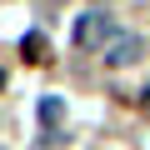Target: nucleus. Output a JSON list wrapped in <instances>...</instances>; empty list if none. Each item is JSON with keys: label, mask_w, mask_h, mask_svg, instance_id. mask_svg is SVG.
Masks as SVG:
<instances>
[{"label": "nucleus", "mask_w": 150, "mask_h": 150, "mask_svg": "<svg viewBox=\"0 0 150 150\" xmlns=\"http://www.w3.org/2000/svg\"><path fill=\"white\" fill-rule=\"evenodd\" d=\"M110 40H115V20L105 10H85L75 20V45L80 50H95V45H110Z\"/></svg>", "instance_id": "1"}, {"label": "nucleus", "mask_w": 150, "mask_h": 150, "mask_svg": "<svg viewBox=\"0 0 150 150\" xmlns=\"http://www.w3.org/2000/svg\"><path fill=\"white\" fill-rule=\"evenodd\" d=\"M135 60H140V35H115V40L105 45V65H110V70L135 65Z\"/></svg>", "instance_id": "2"}, {"label": "nucleus", "mask_w": 150, "mask_h": 150, "mask_svg": "<svg viewBox=\"0 0 150 150\" xmlns=\"http://www.w3.org/2000/svg\"><path fill=\"white\" fill-rule=\"evenodd\" d=\"M20 50H25V60H35V65H40V60H50V45H45V35H40V30H30V35L20 40Z\"/></svg>", "instance_id": "3"}, {"label": "nucleus", "mask_w": 150, "mask_h": 150, "mask_svg": "<svg viewBox=\"0 0 150 150\" xmlns=\"http://www.w3.org/2000/svg\"><path fill=\"white\" fill-rule=\"evenodd\" d=\"M60 115H65V105H60L55 95H50V100H40V120H45V125H55Z\"/></svg>", "instance_id": "4"}, {"label": "nucleus", "mask_w": 150, "mask_h": 150, "mask_svg": "<svg viewBox=\"0 0 150 150\" xmlns=\"http://www.w3.org/2000/svg\"><path fill=\"white\" fill-rule=\"evenodd\" d=\"M145 110H150V90H145Z\"/></svg>", "instance_id": "5"}, {"label": "nucleus", "mask_w": 150, "mask_h": 150, "mask_svg": "<svg viewBox=\"0 0 150 150\" xmlns=\"http://www.w3.org/2000/svg\"><path fill=\"white\" fill-rule=\"evenodd\" d=\"M0 85H5V70H0Z\"/></svg>", "instance_id": "6"}]
</instances>
